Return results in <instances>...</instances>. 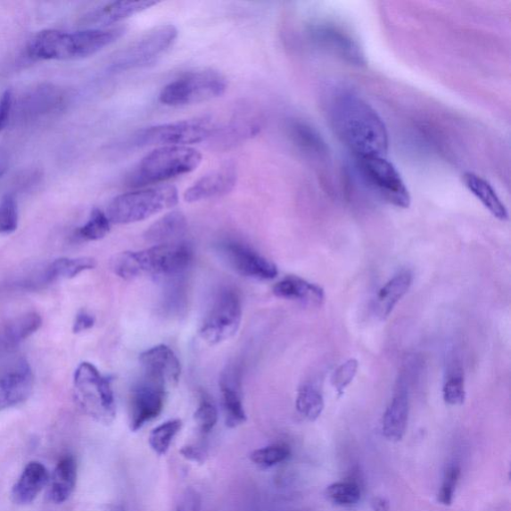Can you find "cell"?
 <instances>
[{
	"label": "cell",
	"mask_w": 511,
	"mask_h": 511,
	"mask_svg": "<svg viewBox=\"0 0 511 511\" xmlns=\"http://www.w3.org/2000/svg\"><path fill=\"white\" fill-rule=\"evenodd\" d=\"M329 115L334 134L356 159L387 156V127L363 98L351 92H341L333 98Z\"/></svg>",
	"instance_id": "obj_1"
},
{
	"label": "cell",
	"mask_w": 511,
	"mask_h": 511,
	"mask_svg": "<svg viewBox=\"0 0 511 511\" xmlns=\"http://www.w3.org/2000/svg\"><path fill=\"white\" fill-rule=\"evenodd\" d=\"M127 31L125 27L75 32L45 29L29 40L27 55L32 61L81 60L115 44Z\"/></svg>",
	"instance_id": "obj_2"
},
{
	"label": "cell",
	"mask_w": 511,
	"mask_h": 511,
	"mask_svg": "<svg viewBox=\"0 0 511 511\" xmlns=\"http://www.w3.org/2000/svg\"><path fill=\"white\" fill-rule=\"evenodd\" d=\"M194 252L185 241L155 245L144 251H127L111 259L113 273L123 280L132 281L144 276L154 278H177L193 262Z\"/></svg>",
	"instance_id": "obj_3"
},
{
	"label": "cell",
	"mask_w": 511,
	"mask_h": 511,
	"mask_svg": "<svg viewBox=\"0 0 511 511\" xmlns=\"http://www.w3.org/2000/svg\"><path fill=\"white\" fill-rule=\"evenodd\" d=\"M202 154L188 146H162L147 154L128 177V185L145 188L195 171Z\"/></svg>",
	"instance_id": "obj_4"
},
{
	"label": "cell",
	"mask_w": 511,
	"mask_h": 511,
	"mask_svg": "<svg viewBox=\"0 0 511 511\" xmlns=\"http://www.w3.org/2000/svg\"><path fill=\"white\" fill-rule=\"evenodd\" d=\"M178 201V190L172 185L144 188L115 197L106 215L113 224L137 223L173 208Z\"/></svg>",
	"instance_id": "obj_5"
},
{
	"label": "cell",
	"mask_w": 511,
	"mask_h": 511,
	"mask_svg": "<svg viewBox=\"0 0 511 511\" xmlns=\"http://www.w3.org/2000/svg\"><path fill=\"white\" fill-rule=\"evenodd\" d=\"M74 396L79 408L95 421L111 424L115 420L116 404L111 380L91 363H81L74 374Z\"/></svg>",
	"instance_id": "obj_6"
},
{
	"label": "cell",
	"mask_w": 511,
	"mask_h": 511,
	"mask_svg": "<svg viewBox=\"0 0 511 511\" xmlns=\"http://www.w3.org/2000/svg\"><path fill=\"white\" fill-rule=\"evenodd\" d=\"M218 128L212 117L155 125L134 136L137 146H187L212 139Z\"/></svg>",
	"instance_id": "obj_7"
},
{
	"label": "cell",
	"mask_w": 511,
	"mask_h": 511,
	"mask_svg": "<svg viewBox=\"0 0 511 511\" xmlns=\"http://www.w3.org/2000/svg\"><path fill=\"white\" fill-rule=\"evenodd\" d=\"M227 87V80L219 72H191L167 85L159 95V102L173 107L197 104L221 97Z\"/></svg>",
	"instance_id": "obj_8"
},
{
	"label": "cell",
	"mask_w": 511,
	"mask_h": 511,
	"mask_svg": "<svg viewBox=\"0 0 511 511\" xmlns=\"http://www.w3.org/2000/svg\"><path fill=\"white\" fill-rule=\"evenodd\" d=\"M177 37L178 29L173 24L158 25L121 50L109 70L124 72L154 63L159 57L169 52Z\"/></svg>",
	"instance_id": "obj_9"
},
{
	"label": "cell",
	"mask_w": 511,
	"mask_h": 511,
	"mask_svg": "<svg viewBox=\"0 0 511 511\" xmlns=\"http://www.w3.org/2000/svg\"><path fill=\"white\" fill-rule=\"evenodd\" d=\"M358 167L367 185L385 202L401 209L410 205L409 191L398 169L385 157L358 158Z\"/></svg>",
	"instance_id": "obj_10"
},
{
	"label": "cell",
	"mask_w": 511,
	"mask_h": 511,
	"mask_svg": "<svg viewBox=\"0 0 511 511\" xmlns=\"http://www.w3.org/2000/svg\"><path fill=\"white\" fill-rule=\"evenodd\" d=\"M241 322L242 304L239 295L234 290L224 289L218 293L209 309L201 326L200 336L209 345H219L237 334Z\"/></svg>",
	"instance_id": "obj_11"
},
{
	"label": "cell",
	"mask_w": 511,
	"mask_h": 511,
	"mask_svg": "<svg viewBox=\"0 0 511 511\" xmlns=\"http://www.w3.org/2000/svg\"><path fill=\"white\" fill-rule=\"evenodd\" d=\"M218 252L235 272L244 277L267 281L278 276L277 266L245 243L226 240L218 247Z\"/></svg>",
	"instance_id": "obj_12"
},
{
	"label": "cell",
	"mask_w": 511,
	"mask_h": 511,
	"mask_svg": "<svg viewBox=\"0 0 511 511\" xmlns=\"http://www.w3.org/2000/svg\"><path fill=\"white\" fill-rule=\"evenodd\" d=\"M309 35L313 43L342 58L350 64L361 66L366 56L358 40L341 25L331 21H320L311 25Z\"/></svg>",
	"instance_id": "obj_13"
},
{
	"label": "cell",
	"mask_w": 511,
	"mask_h": 511,
	"mask_svg": "<svg viewBox=\"0 0 511 511\" xmlns=\"http://www.w3.org/2000/svg\"><path fill=\"white\" fill-rule=\"evenodd\" d=\"M167 388L145 376L131 391L129 425L134 433L161 416L165 405Z\"/></svg>",
	"instance_id": "obj_14"
},
{
	"label": "cell",
	"mask_w": 511,
	"mask_h": 511,
	"mask_svg": "<svg viewBox=\"0 0 511 511\" xmlns=\"http://www.w3.org/2000/svg\"><path fill=\"white\" fill-rule=\"evenodd\" d=\"M145 378L164 385L174 387L181 375V365L174 351L165 345L151 348L140 355Z\"/></svg>",
	"instance_id": "obj_15"
},
{
	"label": "cell",
	"mask_w": 511,
	"mask_h": 511,
	"mask_svg": "<svg viewBox=\"0 0 511 511\" xmlns=\"http://www.w3.org/2000/svg\"><path fill=\"white\" fill-rule=\"evenodd\" d=\"M67 102L69 95L64 89L52 85L40 86L21 99L20 116L22 120L35 121L63 111Z\"/></svg>",
	"instance_id": "obj_16"
},
{
	"label": "cell",
	"mask_w": 511,
	"mask_h": 511,
	"mask_svg": "<svg viewBox=\"0 0 511 511\" xmlns=\"http://www.w3.org/2000/svg\"><path fill=\"white\" fill-rule=\"evenodd\" d=\"M238 172L233 164H226L198 179L185 193L184 200L188 203L219 198L229 194L236 187Z\"/></svg>",
	"instance_id": "obj_17"
},
{
	"label": "cell",
	"mask_w": 511,
	"mask_h": 511,
	"mask_svg": "<svg viewBox=\"0 0 511 511\" xmlns=\"http://www.w3.org/2000/svg\"><path fill=\"white\" fill-rule=\"evenodd\" d=\"M33 375L30 366L21 359L0 374V412L27 400L32 391Z\"/></svg>",
	"instance_id": "obj_18"
},
{
	"label": "cell",
	"mask_w": 511,
	"mask_h": 511,
	"mask_svg": "<svg viewBox=\"0 0 511 511\" xmlns=\"http://www.w3.org/2000/svg\"><path fill=\"white\" fill-rule=\"evenodd\" d=\"M220 390L226 424L236 427L247 421V415L243 406L242 375L238 366L231 364L226 367L220 376Z\"/></svg>",
	"instance_id": "obj_19"
},
{
	"label": "cell",
	"mask_w": 511,
	"mask_h": 511,
	"mask_svg": "<svg viewBox=\"0 0 511 511\" xmlns=\"http://www.w3.org/2000/svg\"><path fill=\"white\" fill-rule=\"evenodd\" d=\"M157 2L150 0H141V2H114L104 4L83 16L81 23L83 25H94V27H105L131 18L149 8L157 5Z\"/></svg>",
	"instance_id": "obj_20"
},
{
	"label": "cell",
	"mask_w": 511,
	"mask_h": 511,
	"mask_svg": "<svg viewBox=\"0 0 511 511\" xmlns=\"http://www.w3.org/2000/svg\"><path fill=\"white\" fill-rule=\"evenodd\" d=\"M413 281L412 271L403 270L385 283L374 301L373 309L375 317L381 320L387 319L399 301L412 287Z\"/></svg>",
	"instance_id": "obj_21"
},
{
	"label": "cell",
	"mask_w": 511,
	"mask_h": 511,
	"mask_svg": "<svg viewBox=\"0 0 511 511\" xmlns=\"http://www.w3.org/2000/svg\"><path fill=\"white\" fill-rule=\"evenodd\" d=\"M408 392L403 385H400L383 416L384 437L391 441H399L403 439L408 427Z\"/></svg>",
	"instance_id": "obj_22"
},
{
	"label": "cell",
	"mask_w": 511,
	"mask_h": 511,
	"mask_svg": "<svg viewBox=\"0 0 511 511\" xmlns=\"http://www.w3.org/2000/svg\"><path fill=\"white\" fill-rule=\"evenodd\" d=\"M49 480L46 467L38 462H31L24 467L20 479L14 484L12 497L16 505L27 506L35 501Z\"/></svg>",
	"instance_id": "obj_23"
},
{
	"label": "cell",
	"mask_w": 511,
	"mask_h": 511,
	"mask_svg": "<svg viewBox=\"0 0 511 511\" xmlns=\"http://www.w3.org/2000/svg\"><path fill=\"white\" fill-rule=\"evenodd\" d=\"M273 292L278 298L309 306H321L325 300V293L320 286L298 276H287L275 284Z\"/></svg>",
	"instance_id": "obj_24"
},
{
	"label": "cell",
	"mask_w": 511,
	"mask_h": 511,
	"mask_svg": "<svg viewBox=\"0 0 511 511\" xmlns=\"http://www.w3.org/2000/svg\"><path fill=\"white\" fill-rule=\"evenodd\" d=\"M236 115V119L233 120L228 127L223 129L218 128L214 137L217 144L223 145L226 148L238 144L242 141L249 138H253L262 129L261 117L256 115H249L247 112Z\"/></svg>",
	"instance_id": "obj_25"
},
{
	"label": "cell",
	"mask_w": 511,
	"mask_h": 511,
	"mask_svg": "<svg viewBox=\"0 0 511 511\" xmlns=\"http://www.w3.org/2000/svg\"><path fill=\"white\" fill-rule=\"evenodd\" d=\"M187 226L185 215L180 211H172L151 225L144 233V238L155 245L169 244L180 241Z\"/></svg>",
	"instance_id": "obj_26"
},
{
	"label": "cell",
	"mask_w": 511,
	"mask_h": 511,
	"mask_svg": "<svg viewBox=\"0 0 511 511\" xmlns=\"http://www.w3.org/2000/svg\"><path fill=\"white\" fill-rule=\"evenodd\" d=\"M43 319L37 313H28L8 322L0 330V353L18 347L21 342L27 340L39 330Z\"/></svg>",
	"instance_id": "obj_27"
},
{
	"label": "cell",
	"mask_w": 511,
	"mask_h": 511,
	"mask_svg": "<svg viewBox=\"0 0 511 511\" xmlns=\"http://www.w3.org/2000/svg\"><path fill=\"white\" fill-rule=\"evenodd\" d=\"M463 181L465 186L472 193L488 210L500 221L508 219V212L506 205L498 195V193L490 185V183L481 176L466 172L464 175Z\"/></svg>",
	"instance_id": "obj_28"
},
{
	"label": "cell",
	"mask_w": 511,
	"mask_h": 511,
	"mask_svg": "<svg viewBox=\"0 0 511 511\" xmlns=\"http://www.w3.org/2000/svg\"><path fill=\"white\" fill-rule=\"evenodd\" d=\"M78 482V463L71 456L63 457L57 464L50 487V499L54 504H63L71 497Z\"/></svg>",
	"instance_id": "obj_29"
},
{
	"label": "cell",
	"mask_w": 511,
	"mask_h": 511,
	"mask_svg": "<svg viewBox=\"0 0 511 511\" xmlns=\"http://www.w3.org/2000/svg\"><path fill=\"white\" fill-rule=\"evenodd\" d=\"M95 260L90 257L57 259L41 275V282L50 284L72 279L82 272L95 269Z\"/></svg>",
	"instance_id": "obj_30"
},
{
	"label": "cell",
	"mask_w": 511,
	"mask_h": 511,
	"mask_svg": "<svg viewBox=\"0 0 511 511\" xmlns=\"http://www.w3.org/2000/svg\"><path fill=\"white\" fill-rule=\"evenodd\" d=\"M325 408V400L319 388L312 383L301 384L296 399L298 413L309 422L319 418Z\"/></svg>",
	"instance_id": "obj_31"
},
{
	"label": "cell",
	"mask_w": 511,
	"mask_h": 511,
	"mask_svg": "<svg viewBox=\"0 0 511 511\" xmlns=\"http://www.w3.org/2000/svg\"><path fill=\"white\" fill-rule=\"evenodd\" d=\"M442 397L449 406H462L465 403L466 387L462 367L456 364L449 367L443 383Z\"/></svg>",
	"instance_id": "obj_32"
},
{
	"label": "cell",
	"mask_w": 511,
	"mask_h": 511,
	"mask_svg": "<svg viewBox=\"0 0 511 511\" xmlns=\"http://www.w3.org/2000/svg\"><path fill=\"white\" fill-rule=\"evenodd\" d=\"M325 496L332 504L349 507H354L361 500L362 492L359 484L354 482H339L326 489Z\"/></svg>",
	"instance_id": "obj_33"
},
{
	"label": "cell",
	"mask_w": 511,
	"mask_h": 511,
	"mask_svg": "<svg viewBox=\"0 0 511 511\" xmlns=\"http://www.w3.org/2000/svg\"><path fill=\"white\" fill-rule=\"evenodd\" d=\"M182 422L180 420L167 421L155 427L149 435V445L157 455L164 456L169 451L171 443L181 431Z\"/></svg>",
	"instance_id": "obj_34"
},
{
	"label": "cell",
	"mask_w": 511,
	"mask_h": 511,
	"mask_svg": "<svg viewBox=\"0 0 511 511\" xmlns=\"http://www.w3.org/2000/svg\"><path fill=\"white\" fill-rule=\"evenodd\" d=\"M111 222L100 209L95 208L91 211L88 221L80 227L77 235L79 238L87 241H98L107 236L111 232Z\"/></svg>",
	"instance_id": "obj_35"
},
{
	"label": "cell",
	"mask_w": 511,
	"mask_h": 511,
	"mask_svg": "<svg viewBox=\"0 0 511 511\" xmlns=\"http://www.w3.org/2000/svg\"><path fill=\"white\" fill-rule=\"evenodd\" d=\"M291 455L290 448L282 443L256 449L251 454L250 459L262 468H269L284 463Z\"/></svg>",
	"instance_id": "obj_36"
},
{
	"label": "cell",
	"mask_w": 511,
	"mask_h": 511,
	"mask_svg": "<svg viewBox=\"0 0 511 511\" xmlns=\"http://www.w3.org/2000/svg\"><path fill=\"white\" fill-rule=\"evenodd\" d=\"M289 134L296 145L308 151H317L322 148L321 138L307 124L292 121L289 125Z\"/></svg>",
	"instance_id": "obj_37"
},
{
	"label": "cell",
	"mask_w": 511,
	"mask_h": 511,
	"mask_svg": "<svg viewBox=\"0 0 511 511\" xmlns=\"http://www.w3.org/2000/svg\"><path fill=\"white\" fill-rule=\"evenodd\" d=\"M359 363L356 359H350L345 363L340 365L331 376L333 388L337 391L341 397L345 393L346 389L354 381L357 375Z\"/></svg>",
	"instance_id": "obj_38"
},
{
	"label": "cell",
	"mask_w": 511,
	"mask_h": 511,
	"mask_svg": "<svg viewBox=\"0 0 511 511\" xmlns=\"http://www.w3.org/2000/svg\"><path fill=\"white\" fill-rule=\"evenodd\" d=\"M198 429L202 433H210L218 422V412L211 400L206 395L201 396L198 408L194 414Z\"/></svg>",
	"instance_id": "obj_39"
},
{
	"label": "cell",
	"mask_w": 511,
	"mask_h": 511,
	"mask_svg": "<svg viewBox=\"0 0 511 511\" xmlns=\"http://www.w3.org/2000/svg\"><path fill=\"white\" fill-rule=\"evenodd\" d=\"M18 205L12 195H6L0 202V234H11L18 229Z\"/></svg>",
	"instance_id": "obj_40"
},
{
	"label": "cell",
	"mask_w": 511,
	"mask_h": 511,
	"mask_svg": "<svg viewBox=\"0 0 511 511\" xmlns=\"http://www.w3.org/2000/svg\"><path fill=\"white\" fill-rule=\"evenodd\" d=\"M460 468L450 466L443 475L442 483L438 494V500L443 506H450L455 498L457 485L459 480Z\"/></svg>",
	"instance_id": "obj_41"
},
{
	"label": "cell",
	"mask_w": 511,
	"mask_h": 511,
	"mask_svg": "<svg viewBox=\"0 0 511 511\" xmlns=\"http://www.w3.org/2000/svg\"><path fill=\"white\" fill-rule=\"evenodd\" d=\"M176 511H201V498L197 491L188 489L182 494Z\"/></svg>",
	"instance_id": "obj_42"
},
{
	"label": "cell",
	"mask_w": 511,
	"mask_h": 511,
	"mask_svg": "<svg viewBox=\"0 0 511 511\" xmlns=\"http://www.w3.org/2000/svg\"><path fill=\"white\" fill-rule=\"evenodd\" d=\"M13 107V95L12 90L4 91L0 98V131H3L10 121Z\"/></svg>",
	"instance_id": "obj_43"
},
{
	"label": "cell",
	"mask_w": 511,
	"mask_h": 511,
	"mask_svg": "<svg viewBox=\"0 0 511 511\" xmlns=\"http://www.w3.org/2000/svg\"><path fill=\"white\" fill-rule=\"evenodd\" d=\"M95 317L87 311H80L73 324L72 331L74 334H79L94 328Z\"/></svg>",
	"instance_id": "obj_44"
},
{
	"label": "cell",
	"mask_w": 511,
	"mask_h": 511,
	"mask_svg": "<svg viewBox=\"0 0 511 511\" xmlns=\"http://www.w3.org/2000/svg\"><path fill=\"white\" fill-rule=\"evenodd\" d=\"M180 454L191 462L197 464H204L206 459V452L195 446H186L183 447L180 450Z\"/></svg>",
	"instance_id": "obj_45"
},
{
	"label": "cell",
	"mask_w": 511,
	"mask_h": 511,
	"mask_svg": "<svg viewBox=\"0 0 511 511\" xmlns=\"http://www.w3.org/2000/svg\"><path fill=\"white\" fill-rule=\"evenodd\" d=\"M374 511H390L389 501L383 498H375L372 501Z\"/></svg>",
	"instance_id": "obj_46"
},
{
	"label": "cell",
	"mask_w": 511,
	"mask_h": 511,
	"mask_svg": "<svg viewBox=\"0 0 511 511\" xmlns=\"http://www.w3.org/2000/svg\"><path fill=\"white\" fill-rule=\"evenodd\" d=\"M6 167H7L6 161H4L3 157H0V178H2L3 175L5 173Z\"/></svg>",
	"instance_id": "obj_47"
}]
</instances>
